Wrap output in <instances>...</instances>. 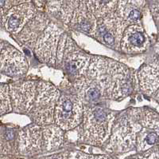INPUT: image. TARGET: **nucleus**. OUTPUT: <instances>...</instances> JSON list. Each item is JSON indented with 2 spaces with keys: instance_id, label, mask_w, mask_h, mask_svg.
<instances>
[{
  "instance_id": "nucleus-1",
  "label": "nucleus",
  "mask_w": 159,
  "mask_h": 159,
  "mask_svg": "<svg viewBox=\"0 0 159 159\" xmlns=\"http://www.w3.org/2000/svg\"><path fill=\"white\" fill-rule=\"evenodd\" d=\"M84 76L100 90L104 98L118 99L131 91V78L126 66L100 57L90 59Z\"/></svg>"
},
{
  "instance_id": "nucleus-2",
  "label": "nucleus",
  "mask_w": 159,
  "mask_h": 159,
  "mask_svg": "<svg viewBox=\"0 0 159 159\" xmlns=\"http://www.w3.org/2000/svg\"><path fill=\"white\" fill-rule=\"evenodd\" d=\"M81 138L91 144L103 143L111 133L115 115L101 106H83Z\"/></svg>"
},
{
  "instance_id": "nucleus-3",
  "label": "nucleus",
  "mask_w": 159,
  "mask_h": 159,
  "mask_svg": "<svg viewBox=\"0 0 159 159\" xmlns=\"http://www.w3.org/2000/svg\"><path fill=\"white\" fill-rule=\"evenodd\" d=\"M56 62L62 65L67 75L76 80L85 75L90 57L80 51L68 36L62 34L57 46Z\"/></svg>"
},
{
  "instance_id": "nucleus-4",
  "label": "nucleus",
  "mask_w": 159,
  "mask_h": 159,
  "mask_svg": "<svg viewBox=\"0 0 159 159\" xmlns=\"http://www.w3.org/2000/svg\"><path fill=\"white\" fill-rule=\"evenodd\" d=\"M35 99L30 111L37 125L48 126L53 122L56 104L60 97V91L49 83L40 82L36 90Z\"/></svg>"
},
{
  "instance_id": "nucleus-5",
  "label": "nucleus",
  "mask_w": 159,
  "mask_h": 159,
  "mask_svg": "<svg viewBox=\"0 0 159 159\" xmlns=\"http://www.w3.org/2000/svg\"><path fill=\"white\" fill-rule=\"evenodd\" d=\"M112 128L110 147L114 151L125 152L134 147L142 126L134 111L130 115L123 117Z\"/></svg>"
},
{
  "instance_id": "nucleus-6",
  "label": "nucleus",
  "mask_w": 159,
  "mask_h": 159,
  "mask_svg": "<svg viewBox=\"0 0 159 159\" xmlns=\"http://www.w3.org/2000/svg\"><path fill=\"white\" fill-rule=\"evenodd\" d=\"M83 103L77 95H63L59 97L54 109L53 119L61 130L75 128L83 119Z\"/></svg>"
},
{
  "instance_id": "nucleus-7",
  "label": "nucleus",
  "mask_w": 159,
  "mask_h": 159,
  "mask_svg": "<svg viewBox=\"0 0 159 159\" xmlns=\"http://www.w3.org/2000/svg\"><path fill=\"white\" fill-rule=\"evenodd\" d=\"M61 35V30L53 23L48 24L41 34L33 49L41 62L53 65L55 63L57 46Z\"/></svg>"
},
{
  "instance_id": "nucleus-8",
  "label": "nucleus",
  "mask_w": 159,
  "mask_h": 159,
  "mask_svg": "<svg viewBox=\"0 0 159 159\" xmlns=\"http://www.w3.org/2000/svg\"><path fill=\"white\" fill-rule=\"evenodd\" d=\"M126 25L121 18L115 15H107L96 24L94 36L100 39L107 46H112L120 43L124 30Z\"/></svg>"
},
{
  "instance_id": "nucleus-9",
  "label": "nucleus",
  "mask_w": 159,
  "mask_h": 159,
  "mask_svg": "<svg viewBox=\"0 0 159 159\" xmlns=\"http://www.w3.org/2000/svg\"><path fill=\"white\" fill-rule=\"evenodd\" d=\"M36 85L33 82H25L12 85L10 88V103L18 113H28L32 108L36 96Z\"/></svg>"
},
{
  "instance_id": "nucleus-10",
  "label": "nucleus",
  "mask_w": 159,
  "mask_h": 159,
  "mask_svg": "<svg viewBox=\"0 0 159 159\" xmlns=\"http://www.w3.org/2000/svg\"><path fill=\"white\" fill-rule=\"evenodd\" d=\"M149 40L144 29L138 24H132L124 30L120 39L122 51L126 53H139L146 51Z\"/></svg>"
},
{
  "instance_id": "nucleus-11",
  "label": "nucleus",
  "mask_w": 159,
  "mask_h": 159,
  "mask_svg": "<svg viewBox=\"0 0 159 159\" xmlns=\"http://www.w3.org/2000/svg\"><path fill=\"white\" fill-rule=\"evenodd\" d=\"M28 64L22 53L12 48L6 47L0 53V70L11 76H18L25 74Z\"/></svg>"
},
{
  "instance_id": "nucleus-12",
  "label": "nucleus",
  "mask_w": 159,
  "mask_h": 159,
  "mask_svg": "<svg viewBox=\"0 0 159 159\" xmlns=\"http://www.w3.org/2000/svg\"><path fill=\"white\" fill-rule=\"evenodd\" d=\"M19 149L23 152L36 151L43 146L42 130L39 125L25 127L19 133Z\"/></svg>"
},
{
  "instance_id": "nucleus-13",
  "label": "nucleus",
  "mask_w": 159,
  "mask_h": 159,
  "mask_svg": "<svg viewBox=\"0 0 159 159\" xmlns=\"http://www.w3.org/2000/svg\"><path fill=\"white\" fill-rule=\"evenodd\" d=\"M47 26L48 20L46 18L36 17L30 19L19 32V39L26 46L33 48L38 37Z\"/></svg>"
},
{
  "instance_id": "nucleus-14",
  "label": "nucleus",
  "mask_w": 159,
  "mask_h": 159,
  "mask_svg": "<svg viewBox=\"0 0 159 159\" xmlns=\"http://www.w3.org/2000/svg\"><path fill=\"white\" fill-rule=\"evenodd\" d=\"M33 15V9L27 6L23 5L14 8L7 15L6 28L11 33H19L28 21L30 20Z\"/></svg>"
},
{
  "instance_id": "nucleus-15",
  "label": "nucleus",
  "mask_w": 159,
  "mask_h": 159,
  "mask_svg": "<svg viewBox=\"0 0 159 159\" xmlns=\"http://www.w3.org/2000/svg\"><path fill=\"white\" fill-rule=\"evenodd\" d=\"M139 86L142 90L148 95H158V63L145 66L139 72Z\"/></svg>"
},
{
  "instance_id": "nucleus-16",
  "label": "nucleus",
  "mask_w": 159,
  "mask_h": 159,
  "mask_svg": "<svg viewBox=\"0 0 159 159\" xmlns=\"http://www.w3.org/2000/svg\"><path fill=\"white\" fill-rule=\"evenodd\" d=\"M43 146L47 150L57 148L63 141V133L59 126H47L42 130Z\"/></svg>"
},
{
  "instance_id": "nucleus-17",
  "label": "nucleus",
  "mask_w": 159,
  "mask_h": 159,
  "mask_svg": "<svg viewBox=\"0 0 159 159\" xmlns=\"http://www.w3.org/2000/svg\"><path fill=\"white\" fill-rule=\"evenodd\" d=\"M144 127L137 134L136 141L139 150H146L158 141V130Z\"/></svg>"
},
{
  "instance_id": "nucleus-18",
  "label": "nucleus",
  "mask_w": 159,
  "mask_h": 159,
  "mask_svg": "<svg viewBox=\"0 0 159 159\" xmlns=\"http://www.w3.org/2000/svg\"><path fill=\"white\" fill-rule=\"evenodd\" d=\"M11 111L9 89L7 86L0 85V115Z\"/></svg>"
},
{
  "instance_id": "nucleus-19",
  "label": "nucleus",
  "mask_w": 159,
  "mask_h": 159,
  "mask_svg": "<svg viewBox=\"0 0 159 159\" xmlns=\"http://www.w3.org/2000/svg\"><path fill=\"white\" fill-rule=\"evenodd\" d=\"M139 159H158V152L156 150H150Z\"/></svg>"
},
{
  "instance_id": "nucleus-20",
  "label": "nucleus",
  "mask_w": 159,
  "mask_h": 159,
  "mask_svg": "<svg viewBox=\"0 0 159 159\" xmlns=\"http://www.w3.org/2000/svg\"><path fill=\"white\" fill-rule=\"evenodd\" d=\"M72 158L73 159H94L92 156L90 155H87V154H81V153H75V154H72Z\"/></svg>"
},
{
  "instance_id": "nucleus-21",
  "label": "nucleus",
  "mask_w": 159,
  "mask_h": 159,
  "mask_svg": "<svg viewBox=\"0 0 159 159\" xmlns=\"http://www.w3.org/2000/svg\"><path fill=\"white\" fill-rule=\"evenodd\" d=\"M67 154H61V155H57V156L49 157L46 159H67Z\"/></svg>"
},
{
  "instance_id": "nucleus-22",
  "label": "nucleus",
  "mask_w": 159,
  "mask_h": 159,
  "mask_svg": "<svg viewBox=\"0 0 159 159\" xmlns=\"http://www.w3.org/2000/svg\"><path fill=\"white\" fill-rule=\"evenodd\" d=\"M7 5V0H0V9L4 8Z\"/></svg>"
},
{
  "instance_id": "nucleus-23",
  "label": "nucleus",
  "mask_w": 159,
  "mask_h": 159,
  "mask_svg": "<svg viewBox=\"0 0 159 159\" xmlns=\"http://www.w3.org/2000/svg\"><path fill=\"white\" fill-rule=\"evenodd\" d=\"M96 159H111V158H109L108 157L106 156H99L97 157V158H96Z\"/></svg>"
},
{
  "instance_id": "nucleus-24",
  "label": "nucleus",
  "mask_w": 159,
  "mask_h": 159,
  "mask_svg": "<svg viewBox=\"0 0 159 159\" xmlns=\"http://www.w3.org/2000/svg\"><path fill=\"white\" fill-rule=\"evenodd\" d=\"M2 45H3V44L0 42V53H1V51H2Z\"/></svg>"
}]
</instances>
